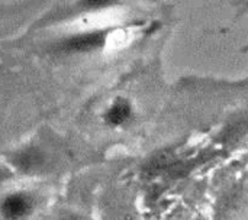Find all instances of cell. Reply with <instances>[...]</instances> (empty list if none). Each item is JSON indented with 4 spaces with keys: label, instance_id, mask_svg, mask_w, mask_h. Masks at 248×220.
I'll list each match as a JSON object with an SVG mask.
<instances>
[{
    "label": "cell",
    "instance_id": "6da1fadb",
    "mask_svg": "<svg viewBox=\"0 0 248 220\" xmlns=\"http://www.w3.org/2000/svg\"><path fill=\"white\" fill-rule=\"evenodd\" d=\"M106 41V32L96 30V32H87L80 33L76 36H71L62 42V48L65 51H74V52H87L97 49L105 45Z\"/></svg>",
    "mask_w": 248,
    "mask_h": 220
},
{
    "label": "cell",
    "instance_id": "7a4b0ae2",
    "mask_svg": "<svg viewBox=\"0 0 248 220\" xmlns=\"http://www.w3.org/2000/svg\"><path fill=\"white\" fill-rule=\"evenodd\" d=\"M32 207V200L22 193L7 196L1 203V215L7 220H19L25 218Z\"/></svg>",
    "mask_w": 248,
    "mask_h": 220
},
{
    "label": "cell",
    "instance_id": "3957f363",
    "mask_svg": "<svg viewBox=\"0 0 248 220\" xmlns=\"http://www.w3.org/2000/svg\"><path fill=\"white\" fill-rule=\"evenodd\" d=\"M44 162V155L38 148H28L13 158V164L23 171H33Z\"/></svg>",
    "mask_w": 248,
    "mask_h": 220
},
{
    "label": "cell",
    "instance_id": "277c9868",
    "mask_svg": "<svg viewBox=\"0 0 248 220\" xmlns=\"http://www.w3.org/2000/svg\"><path fill=\"white\" fill-rule=\"evenodd\" d=\"M131 116V106L128 102L125 100H116L106 112L105 115V120L109 123V125H122L124 122H126Z\"/></svg>",
    "mask_w": 248,
    "mask_h": 220
},
{
    "label": "cell",
    "instance_id": "5b68a950",
    "mask_svg": "<svg viewBox=\"0 0 248 220\" xmlns=\"http://www.w3.org/2000/svg\"><path fill=\"white\" fill-rule=\"evenodd\" d=\"M112 1H108V0H93V1H86L84 4L90 6V7H102V6H106V4H110Z\"/></svg>",
    "mask_w": 248,
    "mask_h": 220
}]
</instances>
